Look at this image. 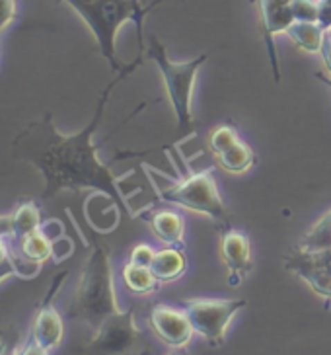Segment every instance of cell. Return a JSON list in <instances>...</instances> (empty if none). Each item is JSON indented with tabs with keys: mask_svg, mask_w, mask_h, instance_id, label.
Listing matches in <instances>:
<instances>
[{
	"mask_svg": "<svg viewBox=\"0 0 331 355\" xmlns=\"http://www.w3.org/2000/svg\"><path fill=\"white\" fill-rule=\"evenodd\" d=\"M146 57L150 61H154L158 71L162 73L164 78L166 92L172 102V107L176 112L177 117V129L179 133H189L195 129V119L191 114V98H193V86H195V78L199 69L207 63L208 55H199L191 61H184V63H176L168 57L166 47L160 43V40L152 35L150 37V45Z\"/></svg>",
	"mask_w": 331,
	"mask_h": 355,
	"instance_id": "cell-4",
	"label": "cell"
},
{
	"mask_svg": "<svg viewBox=\"0 0 331 355\" xmlns=\"http://www.w3.org/2000/svg\"><path fill=\"white\" fill-rule=\"evenodd\" d=\"M285 268L294 272L310 285L314 291L331 304V248L306 252L296 248L285 260Z\"/></svg>",
	"mask_w": 331,
	"mask_h": 355,
	"instance_id": "cell-9",
	"label": "cell"
},
{
	"mask_svg": "<svg viewBox=\"0 0 331 355\" xmlns=\"http://www.w3.org/2000/svg\"><path fill=\"white\" fill-rule=\"evenodd\" d=\"M18 355H51V352H47V349H43L39 345L28 342V344H21L20 354Z\"/></svg>",
	"mask_w": 331,
	"mask_h": 355,
	"instance_id": "cell-30",
	"label": "cell"
},
{
	"mask_svg": "<svg viewBox=\"0 0 331 355\" xmlns=\"http://www.w3.org/2000/svg\"><path fill=\"white\" fill-rule=\"evenodd\" d=\"M62 2H66L90 28L102 57L115 73H119L125 67L117 61V47H115L121 26L127 21H135L141 51H143V20L156 4H160V0H154L148 6L136 4L133 0H62Z\"/></svg>",
	"mask_w": 331,
	"mask_h": 355,
	"instance_id": "cell-3",
	"label": "cell"
},
{
	"mask_svg": "<svg viewBox=\"0 0 331 355\" xmlns=\"http://www.w3.org/2000/svg\"><path fill=\"white\" fill-rule=\"evenodd\" d=\"M323 32L331 33V0H318V20Z\"/></svg>",
	"mask_w": 331,
	"mask_h": 355,
	"instance_id": "cell-26",
	"label": "cell"
},
{
	"mask_svg": "<svg viewBox=\"0 0 331 355\" xmlns=\"http://www.w3.org/2000/svg\"><path fill=\"white\" fill-rule=\"evenodd\" d=\"M20 347L21 344H18V340H12V338L0 334V355H18Z\"/></svg>",
	"mask_w": 331,
	"mask_h": 355,
	"instance_id": "cell-27",
	"label": "cell"
},
{
	"mask_svg": "<svg viewBox=\"0 0 331 355\" xmlns=\"http://www.w3.org/2000/svg\"><path fill=\"white\" fill-rule=\"evenodd\" d=\"M14 272V263H12V248H10V239L6 236H0V272ZM2 279V275H0Z\"/></svg>",
	"mask_w": 331,
	"mask_h": 355,
	"instance_id": "cell-25",
	"label": "cell"
},
{
	"mask_svg": "<svg viewBox=\"0 0 331 355\" xmlns=\"http://www.w3.org/2000/svg\"><path fill=\"white\" fill-rule=\"evenodd\" d=\"M316 78H318V80H321V83L325 84V86H328V88L331 90V78H330V76H325V74H321V73H316Z\"/></svg>",
	"mask_w": 331,
	"mask_h": 355,
	"instance_id": "cell-31",
	"label": "cell"
},
{
	"mask_svg": "<svg viewBox=\"0 0 331 355\" xmlns=\"http://www.w3.org/2000/svg\"><path fill=\"white\" fill-rule=\"evenodd\" d=\"M18 16L16 0H0V33L4 32Z\"/></svg>",
	"mask_w": 331,
	"mask_h": 355,
	"instance_id": "cell-24",
	"label": "cell"
},
{
	"mask_svg": "<svg viewBox=\"0 0 331 355\" xmlns=\"http://www.w3.org/2000/svg\"><path fill=\"white\" fill-rule=\"evenodd\" d=\"M294 21H316L318 20V0H292Z\"/></svg>",
	"mask_w": 331,
	"mask_h": 355,
	"instance_id": "cell-22",
	"label": "cell"
},
{
	"mask_svg": "<svg viewBox=\"0 0 331 355\" xmlns=\"http://www.w3.org/2000/svg\"><path fill=\"white\" fill-rule=\"evenodd\" d=\"M186 256L181 248L168 246L164 250L156 252L154 260L150 263V270L160 283H170L179 279L186 273Z\"/></svg>",
	"mask_w": 331,
	"mask_h": 355,
	"instance_id": "cell-15",
	"label": "cell"
},
{
	"mask_svg": "<svg viewBox=\"0 0 331 355\" xmlns=\"http://www.w3.org/2000/svg\"><path fill=\"white\" fill-rule=\"evenodd\" d=\"M133 2H136V4H143V2H141V0H133Z\"/></svg>",
	"mask_w": 331,
	"mask_h": 355,
	"instance_id": "cell-33",
	"label": "cell"
},
{
	"mask_svg": "<svg viewBox=\"0 0 331 355\" xmlns=\"http://www.w3.org/2000/svg\"><path fill=\"white\" fill-rule=\"evenodd\" d=\"M238 133H236V129L234 127H228V125H222V127H217L211 137H208V146H211V150L215 153V155H222L224 150L228 148H232V146L238 143Z\"/></svg>",
	"mask_w": 331,
	"mask_h": 355,
	"instance_id": "cell-21",
	"label": "cell"
},
{
	"mask_svg": "<svg viewBox=\"0 0 331 355\" xmlns=\"http://www.w3.org/2000/svg\"><path fill=\"white\" fill-rule=\"evenodd\" d=\"M217 160L218 166L222 168V170H226L230 174H242V172L249 170L258 162V157H256V153L246 143L238 141L232 148H228L222 155H218Z\"/></svg>",
	"mask_w": 331,
	"mask_h": 355,
	"instance_id": "cell-19",
	"label": "cell"
},
{
	"mask_svg": "<svg viewBox=\"0 0 331 355\" xmlns=\"http://www.w3.org/2000/svg\"><path fill=\"white\" fill-rule=\"evenodd\" d=\"M246 306L244 299H195L184 304L189 322L197 334L203 336L208 344H224L226 340V328L230 320Z\"/></svg>",
	"mask_w": 331,
	"mask_h": 355,
	"instance_id": "cell-7",
	"label": "cell"
},
{
	"mask_svg": "<svg viewBox=\"0 0 331 355\" xmlns=\"http://www.w3.org/2000/svg\"><path fill=\"white\" fill-rule=\"evenodd\" d=\"M156 250H152L148 244H136L135 248L129 254V263L135 266H143V268H150V263L154 260Z\"/></svg>",
	"mask_w": 331,
	"mask_h": 355,
	"instance_id": "cell-23",
	"label": "cell"
},
{
	"mask_svg": "<svg viewBox=\"0 0 331 355\" xmlns=\"http://www.w3.org/2000/svg\"><path fill=\"white\" fill-rule=\"evenodd\" d=\"M290 4H292V0H258L259 16H261V32H263L265 45H267V55H269L275 83H280L275 35L280 32H287L292 26V21H294V14H292Z\"/></svg>",
	"mask_w": 331,
	"mask_h": 355,
	"instance_id": "cell-10",
	"label": "cell"
},
{
	"mask_svg": "<svg viewBox=\"0 0 331 355\" xmlns=\"http://www.w3.org/2000/svg\"><path fill=\"white\" fill-rule=\"evenodd\" d=\"M0 236L12 239V213L0 215Z\"/></svg>",
	"mask_w": 331,
	"mask_h": 355,
	"instance_id": "cell-29",
	"label": "cell"
},
{
	"mask_svg": "<svg viewBox=\"0 0 331 355\" xmlns=\"http://www.w3.org/2000/svg\"><path fill=\"white\" fill-rule=\"evenodd\" d=\"M158 198L164 203L179 205V207H186L189 211L207 215L222 229V232L232 229L230 213H228L226 205L218 193L215 174L211 168L203 170V172H197L193 176L184 178L176 184H172L170 188L160 189Z\"/></svg>",
	"mask_w": 331,
	"mask_h": 355,
	"instance_id": "cell-5",
	"label": "cell"
},
{
	"mask_svg": "<svg viewBox=\"0 0 331 355\" xmlns=\"http://www.w3.org/2000/svg\"><path fill=\"white\" fill-rule=\"evenodd\" d=\"M301 250L306 252H316V250H325L331 248V211L325 213L314 227H312L304 239L298 244Z\"/></svg>",
	"mask_w": 331,
	"mask_h": 355,
	"instance_id": "cell-20",
	"label": "cell"
},
{
	"mask_svg": "<svg viewBox=\"0 0 331 355\" xmlns=\"http://www.w3.org/2000/svg\"><path fill=\"white\" fill-rule=\"evenodd\" d=\"M154 230L156 239L168 246H176L184 250V234H186V219L174 209H156L146 217Z\"/></svg>",
	"mask_w": 331,
	"mask_h": 355,
	"instance_id": "cell-13",
	"label": "cell"
},
{
	"mask_svg": "<svg viewBox=\"0 0 331 355\" xmlns=\"http://www.w3.org/2000/svg\"><path fill=\"white\" fill-rule=\"evenodd\" d=\"M168 355H187V352L184 347H174V352H170Z\"/></svg>",
	"mask_w": 331,
	"mask_h": 355,
	"instance_id": "cell-32",
	"label": "cell"
},
{
	"mask_svg": "<svg viewBox=\"0 0 331 355\" xmlns=\"http://www.w3.org/2000/svg\"><path fill=\"white\" fill-rule=\"evenodd\" d=\"M143 57H136L133 63L125 64L111 83L104 88L98 100L96 114L90 123L78 133L64 135L53 121V114L43 115L42 119L31 121L18 135L14 137L10 146L12 158L33 166L43 176V199L51 201L61 191H82L93 189L114 201L117 209L125 213L129 219L141 217L138 211L133 209L129 193L123 191L121 182L129 176H117L109 164L98 158V145L93 143V135L104 119L105 104L114 88L127 78L141 64Z\"/></svg>",
	"mask_w": 331,
	"mask_h": 355,
	"instance_id": "cell-1",
	"label": "cell"
},
{
	"mask_svg": "<svg viewBox=\"0 0 331 355\" xmlns=\"http://www.w3.org/2000/svg\"><path fill=\"white\" fill-rule=\"evenodd\" d=\"M148 320H150V326L156 336L170 347H184L195 332L187 318L186 311H177L168 304L152 306Z\"/></svg>",
	"mask_w": 331,
	"mask_h": 355,
	"instance_id": "cell-11",
	"label": "cell"
},
{
	"mask_svg": "<svg viewBox=\"0 0 331 355\" xmlns=\"http://www.w3.org/2000/svg\"><path fill=\"white\" fill-rule=\"evenodd\" d=\"M220 256L230 272L228 283L236 287L242 283L244 275L251 270V248H249L248 236L240 230H224L220 241Z\"/></svg>",
	"mask_w": 331,
	"mask_h": 355,
	"instance_id": "cell-12",
	"label": "cell"
},
{
	"mask_svg": "<svg viewBox=\"0 0 331 355\" xmlns=\"http://www.w3.org/2000/svg\"><path fill=\"white\" fill-rule=\"evenodd\" d=\"M42 229V211L35 201L26 199L12 211V242H20L28 234Z\"/></svg>",
	"mask_w": 331,
	"mask_h": 355,
	"instance_id": "cell-16",
	"label": "cell"
},
{
	"mask_svg": "<svg viewBox=\"0 0 331 355\" xmlns=\"http://www.w3.org/2000/svg\"><path fill=\"white\" fill-rule=\"evenodd\" d=\"M123 283L125 287L135 295H148L160 289L162 283L154 277V273L150 268H143V266H135V263H125L123 268Z\"/></svg>",
	"mask_w": 331,
	"mask_h": 355,
	"instance_id": "cell-18",
	"label": "cell"
},
{
	"mask_svg": "<svg viewBox=\"0 0 331 355\" xmlns=\"http://www.w3.org/2000/svg\"><path fill=\"white\" fill-rule=\"evenodd\" d=\"M16 244H18V258L31 268L39 270L45 261L53 258V241L43 229L31 232Z\"/></svg>",
	"mask_w": 331,
	"mask_h": 355,
	"instance_id": "cell-14",
	"label": "cell"
},
{
	"mask_svg": "<svg viewBox=\"0 0 331 355\" xmlns=\"http://www.w3.org/2000/svg\"><path fill=\"white\" fill-rule=\"evenodd\" d=\"M119 311L121 309L115 299L111 254L105 242L93 241L74 289L69 316L96 330Z\"/></svg>",
	"mask_w": 331,
	"mask_h": 355,
	"instance_id": "cell-2",
	"label": "cell"
},
{
	"mask_svg": "<svg viewBox=\"0 0 331 355\" xmlns=\"http://www.w3.org/2000/svg\"><path fill=\"white\" fill-rule=\"evenodd\" d=\"M321 59H323V64H325V69H328V73L331 74V37L330 35H325V40H323V45H321Z\"/></svg>",
	"mask_w": 331,
	"mask_h": 355,
	"instance_id": "cell-28",
	"label": "cell"
},
{
	"mask_svg": "<svg viewBox=\"0 0 331 355\" xmlns=\"http://www.w3.org/2000/svg\"><path fill=\"white\" fill-rule=\"evenodd\" d=\"M66 275L69 273L62 272L53 279L51 289L47 291L45 299L37 306V311L33 314V320H31L30 342L39 345L43 349H47V352L57 349L62 344V338H64V322H62V316L59 314V311L55 309L53 299H55V295L61 289Z\"/></svg>",
	"mask_w": 331,
	"mask_h": 355,
	"instance_id": "cell-8",
	"label": "cell"
},
{
	"mask_svg": "<svg viewBox=\"0 0 331 355\" xmlns=\"http://www.w3.org/2000/svg\"><path fill=\"white\" fill-rule=\"evenodd\" d=\"M150 345L135 322V309L109 316L80 347L78 355H148Z\"/></svg>",
	"mask_w": 331,
	"mask_h": 355,
	"instance_id": "cell-6",
	"label": "cell"
},
{
	"mask_svg": "<svg viewBox=\"0 0 331 355\" xmlns=\"http://www.w3.org/2000/svg\"><path fill=\"white\" fill-rule=\"evenodd\" d=\"M330 37H331V35H330Z\"/></svg>",
	"mask_w": 331,
	"mask_h": 355,
	"instance_id": "cell-34",
	"label": "cell"
},
{
	"mask_svg": "<svg viewBox=\"0 0 331 355\" xmlns=\"http://www.w3.org/2000/svg\"><path fill=\"white\" fill-rule=\"evenodd\" d=\"M285 33L294 42L296 47L308 53H320L325 40L323 28L316 21H292V26Z\"/></svg>",
	"mask_w": 331,
	"mask_h": 355,
	"instance_id": "cell-17",
	"label": "cell"
}]
</instances>
